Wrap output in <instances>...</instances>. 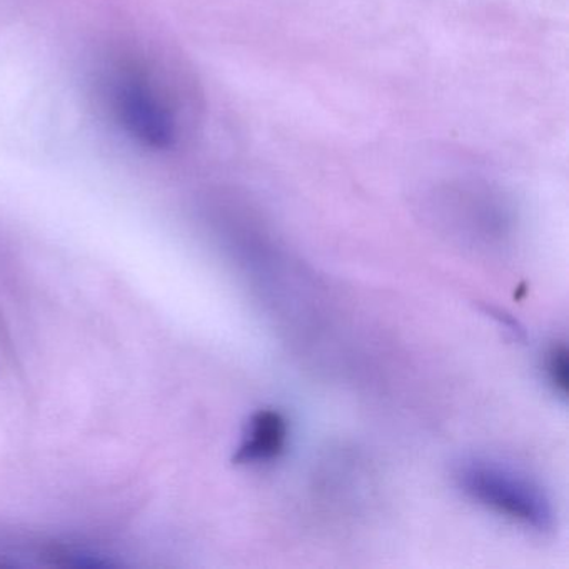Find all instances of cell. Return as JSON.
I'll return each mask as SVG.
<instances>
[{"instance_id":"6da1fadb","label":"cell","mask_w":569,"mask_h":569,"mask_svg":"<svg viewBox=\"0 0 569 569\" xmlns=\"http://www.w3.org/2000/svg\"><path fill=\"white\" fill-rule=\"evenodd\" d=\"M456 479L466 495L535 531L555 526V509L545 489L525 472L491 459L471 458L459 462Z\"/></svg>"},{"instance_id":"7a4b0ae2","label":"cell","mask_w":569,"mask_h":569,"mask_svg":"<svg viewBox=\"0 0 569 569\" xmlns=\"http://www.w3.org/2000/svg\"><path fill=\"white\" fill-rule=\"evenodd\" d=\"M109 111L119 128L144 148L162 151L178 139V118L168 96L138 68H118L106 81Z\"/></svg>"},{"instance_id":"3957f363","label":"cell","mask_w":569,"mask_h":569,"mask_svg":"<svg viewBox=\"0 0 569 569\" xmlns=\"http://www.w3.org/2000/svg\"><path fill=\"white\" fill-rule=\"evenodd\" d=\"M288 442V421L274 409L254 412L246 426L234 461L239 465H258L278 458Z\"/></svg>"},{"instance_id":"277c9868","label":"cell","mask_w":569,"mask_h":569,"mask_svg":"<svg viewBox=\"0 0 569 569\" xmlns=\"http://www.w3.org/2000/svg\"><path fill=\"white\" fill-rule=\"evenodd\" d=\"M546 376L555 392L565 398L568 392V349L565 345L555 346L546 358Z\"/></svg>"}]
</instances>
